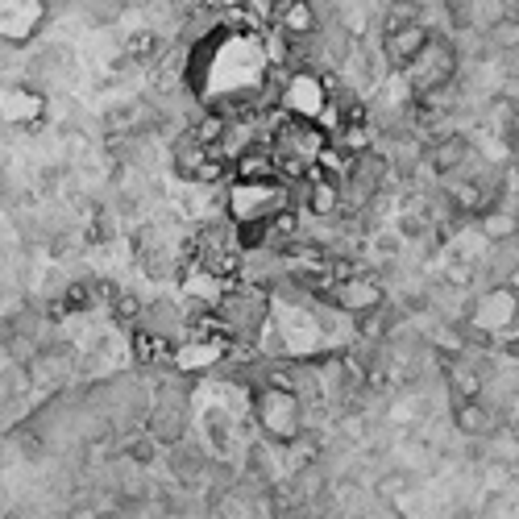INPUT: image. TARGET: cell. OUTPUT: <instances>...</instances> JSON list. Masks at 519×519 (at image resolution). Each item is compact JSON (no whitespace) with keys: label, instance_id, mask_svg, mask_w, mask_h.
Returning <instances> with one entry per match:
<instances>
[{"label":"cell","instance_id":"cell-1","mask_svg":"<svg viewBox=\"0 0 519 519\" xmlns=\"http://www.w3.org/2000/svg\"><path fill=\"white\" fill-rule=\"evenodd\" d=\"M254 412L266 424V432L279 436V441H291V436L299 432V412H295V399L287 391H262L254 399Z\"/></svg>","mask_w":519,"mask_h":519},{"label":"cell","instance_id":"cell-2","mask_svg":"<svg viewBox=\"0 0 519 519\" xmlns=\"http://www.w3.org/2000/svg\"><path fill=\"white\" fill-rule=\"evenodd\" d=\"M329 295H333V304L341 312H353V316H370L374 308H382V287L370 275L341 279L337 287H329Z\"/></svg>","mask_w":519,"mask_h":519},{"label":"cell","instance_id":"cell-3","mask_svg":"<svg viewBox=\"0 0 519 519\" xmlns=\"http://www.w3.org/2000/svg\"><path fill=\"white\" fill-rule=\"evenodd\" d=\"M432 46V30L424 21H416V25H403V30H395V34H387V54L395 59V67H412L420 54Z\"/></svg>","mask_w":519,"mask_h":519},{"label":"cell","instance_id":"cell-4","mask_svg":"<svg viewBox=\"0 0 519 519\" xmlns=\"http://www.w3.org/2000/svg\"><path fill=\"white\" fill-rule=\"evenodd\" d=\"M279 30L287 38L316 34V9H312V0H279Z\"/></svg>","mask_w":519,"mask_h":519},{"label":"cell","instance_id":"cell-5","mask_svg":"<svg viewBox=\"0 0 519 519\" xmlns=\"http://www.w3.org/2000/svg\"><path fill=\"white\" fill-rule=\"evenodd\" d=\"M308 179H312V187H308V208H312L316 216H333V212L341 208V183L329 179V175H320L316 167L308 171Z\"/></svg>","mask_w":519,"mask_h":519},{"label":"cell","instance_id":"cell-6","mask_svg":"<svg viewBox=\"0 0 519 519\" xmlns=\"http://www.w3.org/2000/svg\"><path fill=\"white\" fill-rule=\"evenodd\" d=\"M453 424L461 436H486V432H495V420H490V412L478 403V399H461L453 407Z\"/></svg>","mask_w":519,"mask_h":519},{"label":"cell","instance_id":"cell-7","mask_svg":"<svg viewBox=\"0 0 519 519\" xmlns=\"http://www.w3.org/2000/svg\"><path fill=\"white\" fill-rule=\"evenodd\" d=\"M466 158H470V142L461 138V133H449L445 142H436V146H432V167L441 171V175H453Z\"/></svg>","mask_w":519,"mask_h":519},{"label":"cell","instance_id":"cell-8","mask_svg":"<svg viewBox=\"0 0 519 519\" xmlns=\"http://www.w3.org/2000/svg\"><path fill=\"white\" fill-rule=\"evenodd\" d=\"M449 200H453V208L457 212H486V208H495V200H486V187L482 183H474V179H457L453 187H449Z\"/></svg>","mask_w":519,"mask_h":519},{"label":"cell","instance_id":"cell-9","mask_svg":"<svg viewBox=\"0 0 519 519\" xmlns=\"http://www.w3.org/2000/svg\"><path fill=\"white\" fill-rule=\"evenodd\" d=\"M482 233L490 237V241H507V237H515L519 233V216L511 212V208H486L482 212Z\"/></svg>","mask_w":519,"mask_h":519},{"label":"cell","instance_id":"cell-10","mask_svg":"<svg viewBox=\"0 0 519 519\" xmlns=\"http://www.w3.org/2000/svg\"><path fill=\"white\" fill-rule=\"evenodd\" d=\"M237 175L245 183H254V179H275L279 167H275V158H270V154H241L237 158Z\"/></svg>","mask_w":519,"mask_h":519},{"label":"cell","instance_id":"cell-11","mask_svg":"<svg viewBox=\"0 0 519 519\" xmlns=\"http://www.w3.org/2000/svg\"><path fill=\"white\" fill-rule=\"evenodd\" d=\"M490 42L503 46V50H519V17L495 21V30H490Z\"/></svg>","mask_w":519,"mask_h":519},{"label":"cell","instance_id":"cell-12","mask_svg":"<svg viewBox=\"0 0 519 519\" xmlns=\"http://www.w3.org/2000/svg\"><path fill=\"white\" fill-rule=\"evenodd\" d=\"M370 142H374V133H370V125H345V133H341V146L353 154H370Z\"/></svg>","mask_w":519,"mask_h":519},{"label":"cell","instance_id":"cell-13","mask_svg":"<svg viewBox=\"0 0 519 519\" xmlns=\"http://www.w3.org/2000/svg\"><path fill=\"white\" fill-rule=\"evenodd\" d=\"M507 196H519V167H507Z\"/></svg>","mask_w":519,"mask_h":519},{"label":"cell","instance_id":"cell-14","mask_svg":"<svg viewBox=\"0 0 519 519\" xmlns=\"http://www.w3.org/2000/svg\"><path fill=\"white\" fill-rule=\"evenodd\" d=\"M507 295H519V266H515L511 275H507Z\"/></svg>","mask_w":519,"mask_h":519},{"label":"cell","instance_id":"cell-15","mask_svg":"<svg viewBox=\"0 0 519 519\" xmlns=\"http://www.w3.org/2000/svg\"><path fill=\"white\" fill-rule=\"evenodd\" d=\"M204 9H221V5H229V0H200Z\"/></svg>","mask_w":519,"mask_h":519}]
</instances>
